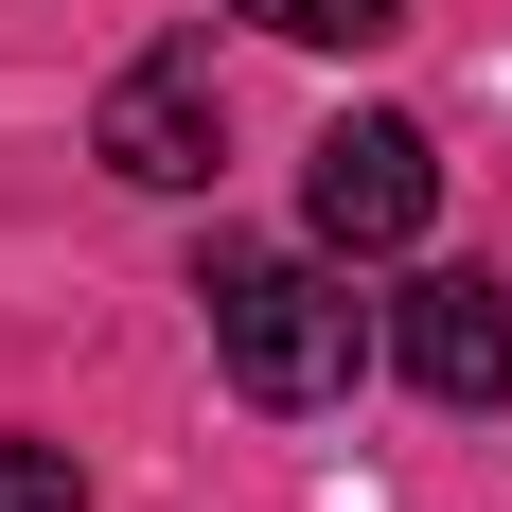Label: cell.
Instances as JSON below:
<instances>
[{
  "instance_id": "6da1fadb",
  "label": "cell",
  "mask_w": 512,
  "mask_h": 512,
  "mask_svg": "<svg viewBox=\"0 0 512 512\" xmlns=\"http://www.w3.org/2000/svg\"><path fill=\"white\" fill-rule=\"evenodd\" d=\"M195 301H212V354H230V389H248V407H336V389H354V354H371L354 283H336V265H301V248H212Z\"/></svg>"
},
{
  "instance_id": "7a4b0ae2",
  "label": "cell",
  "mask_w": 512,
  "mask_h": 512,
  "mask_svg": "<svg viewBox=\"0 0 512 512\" xmlns=\"http://www.w3.org/2000/svg\"><path fill=\"white\" fill-rule=\"evenodd\" d=\"M424 212H442V159H424V124H389V106H371V124H336V142L301 159V230H318L336 265H389Z\"/></svg>"
},
{
  "instance_id": "3957f363",
  "label": "cell",
  "mask_w": 512,
  "mask_h": 512,
  "mask_svg": "<svg viewBox=\"0 0 512 512\" xmlns=\"http://www.w3.org/2000/svg\"><path fill=\"white\" fill-rule=\"evenodd\" d=\"M212 142H230L212 53H142V71L89 106V159H106V177H142V195H195V177H212Z\"/></svg>"
},
{
  "instance_id": "277c9868",
  "label": "cell",
  "mask_w": 512,
  "mask_h": 512,
  "mask_svg": "<svg viewBox=\"0 0 512 512\" xmlns=\"http://www.w3.org/2000/svg\"><path fill=\"white\" fill-rule=\"evenodd\" d=\"M389 354H407L424 407H512V301L477 283V265H442V283L389 301Z\"/></svg>"
},
{
  "instance_id": "5b68a950",
  "label": "cell",
  "mask_w": 512,
  "mask_h": 512,
  "mask_svg": "<svg viewBox=\"0 0 512 512\" xmlns=\"http://www.w3.org/2000/svg\"><path fill=\"white\" fill-rule=\"evenodd\" d=\"M230 18H265L283 53H371V36H407V0H230Z\"/></svg>"
},
{
  "instance_id": "8992f818",
  "label": "cell",
  "mask_w": 512,
  "mask_h": 512,
  "mask_svg": "<svg viewBox=\"0 0 512 512\" xmlns=\"http://www.w3.org/2000/svg\"><path fill=\"white\" fill-rule=\"evenodd\" d=\"M0 512H89V477L53 460V442H0Z\"/></svg>"
}]
</instances>
